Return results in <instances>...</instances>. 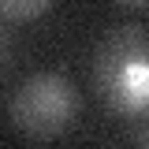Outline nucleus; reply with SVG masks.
<instances>
[{
	"instance_id": "7ed1b4c3",
	"label": "nucleus",
	"mask_w": 149,
	"mask_h": 149,
	"mask_svg": "<svg viewBox=\"0 0 149 149\" xmlns=\"http://www.w3.org/2000/svg\"><path fill=\"white\" fill-rule=\"evenodd\" d=\"M49 8H52L49 0H0V11L11 19H34L41 11H49Z\"/></svg>"
},
{
	"instance_id": "f03ea898",
	"label": "nucleus",
	"mask_w": 149,
	"mask_h": 149,
	"mask_svg": "<svg viewBox=\"0 0 149 149\" xmlns=\"http://www.w3.org/2000/svg\"><path fill=\"white\" fill-rule=\"evenodd\" d=\"M78 112V93L71 90L67 78L45 71L34 74L19 86L15 101H11V119L19 130L34 134V138H52L67 127Z\"/></svg>"
},
{
	"instance_id": "f257e3e1",
	"label": "nucleus",
	"mask_w": 149,
	"mask_h": 149,
	"mask_svg": "<svg viewBox=\"0 0 149 149\" xmlns=\"http://www.w3.org/2000/svg\"><path fill=\"white\" fill-rule=\"evenodd\" d=\"M97 86L116 112H149V41L138 34V26H127L97 52Z\"/></svg>"
},
{
	"instance_id": "20e7f679",
	"label": "nucleus",
	"mask_w": 149,
	"mask_h": 149,
	"mask_svg": "<svg viewBox=\"0 0 149 149\" xmlns=\"http://www.w3.org/2000/svg\"><path fill=\"white\" fill-rule=\"evenodd\" d=\"M146 116H149V112H146ZM142 146L149 149V119H146V127H142Z\"/></svg>"
}]
</instances>
